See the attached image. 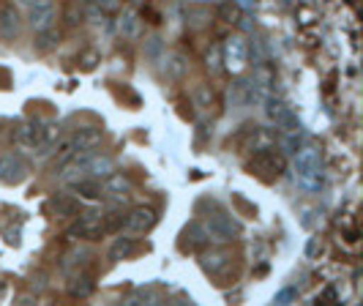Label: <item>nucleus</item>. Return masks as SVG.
Segmentation results:
<instances>
[{
	"label": "nucleus",
	"mask_w": 363,
	"mask_h": 306,
	"mask_svg": "<svg viewBox=\"0 0 363 306\" xmlns=\"http://www.w3.org/2000/svg\"><path fill=\"white\" fill-rule=\"evenodd\" d=\"M295 173H298L301 189L320 192V186H323V156H320V148L306 145V148L295 151Z\"/></svg>",
	"instance_id": "1"
},
{
	"label": "nucleus",
	"mask_w": 363,
	"mask_h": 306,
	"mask_svg": "<svg viewBox=\"0 0 363 306\" xmlns=\"http://www.w3.org/2000/svg\"><path fill=\"white\" fill-rule=\"evenodd\" d=\"M202 233H205V238H211L216 244H230V241H235L238 235H240V222L233 219L230 214H221L218 211V214L205 219Z\"/></svg>",
	"instance_id": "2"
},
{
	"label": "nucleus",
	"mask_w": 363,
	"mask_h": 306,
	"mask_svg": "<svg viewBox=\"0 0 363 306\" xmlns=\"http://www.w3.org/2000/svg\"><path fill=\"white\" fill-rule=\"evenodd\" d=\"M284 167H287V162H284V153H281V151H276V148L257 151L255 159L249 162V170H252V173H257L259 178H265V180L279 178V175L284 173Z\"/></svg>",
	"instance_id": "3"
},
{
	"label": "nucleus",
	"mask_w": 363,
	"mask_h": 306,
	"mask_svg": "<svg viewBox=\"0 0 363 306\" xmlns=\"http://www.w3.org/2000/svg\"><path fill=\"white\" fill-rule=\"evenodd\" d=\"M265 118L276 124V129H281V131H301V121L295 118V112L281 99L265 96Z\"/></svg>",
	"instance_id": "4"
},
{
	"label": "nucleus",
	"mask_w": 363,
	"mask_h": 306,
	"mask_svg": "<svg viewBox=\"0 0 363 306\" xmlns=\"http://www.w3.org/2000/svg\"><path fill=\"white\" fill-rule=\"evenodd\" d=\"M104 233H107L104 230V214H99V211L82 214L69 227V238H82V241H99Z\"/></svg>",
	"instance_id": "5"
},
{
	"label": "nucleus",
	"mask_w": 363,
	"mask_h": 306,
	"mask_svg": "<svg viewBox=\"0 0 363 306\" xmlns=\"http://www.w3.org/2000/svg\"><path fill=\"white\" fill-rule=\"evenodd\" d=\"M246 60H249V47L243 38H227L224 47H221V63L230 69L233 74H240L246 69Z\"/></svg>",
	"instance_id": "6"
},
{
	"label": "nucleus",
	"mask_w": 363,
	"mask_h": 306,
	"mask_svg": "<svg viewBox=\"0 0 363 306\" xmlns=\"http://www.w3.org/2000/svg\"><path fill=\"white\" fill-rule=\"evenodd\" d=\"M30 167L19 153H0V180L3 183H22L28 178Z\"/></svg>",
	"instance_id": "7"
},
{
	"label": "nucleus",
	"mask_w": 363,
	"mask_h": 306,
	"mask_svg": "<svg viewBox=\"0 0 363 306\" xmlns=\"http://www.w3.org/2000/svg\"><path fill=\"white\" fill-rule=\"evenodd\" d=\"M41 137H44V124L41 121H25L14 131V143L22 151H36L41 145Z\"/></svg>",
	"instance_id": "8"
},
{
	"label": "nucleus",
	"mask_w": 363,
	"mask_h": 306,
	"mask_svg": "<svg viewBox=\"0 0 363 306\" xmlns=\"http://www.w3.org/2000/svg\"><path fill=\"white\" fill-rule=\"evenodd\" d=\"M101 197H109L115 202H123V200L131 197V180L123 175V173H112L107 178H101Z\"/></svg>",
	"instance_id": "9"
},
{
	"label": "nucleus",
	"mask_w": 363,
	"mask_h": 306,
	"mask_svg": "<svg viewBox=\"0 0 363 306\" xmlns=\"http://www.w3.org/2000/svg\"><path fill=\"white\" fill-rule=\"evenodd\" d=\"M118 33L126 38V41H137V38L143 36V17L134 9L121 11V17H118Z\"/></svg>",
	"instance_id": "10"
},
{
	"label": "nucleus",
	"mask_w": 363,
	"mask_h": 306,
	"mask_svg": "<svg viewBox=\"0 0 363 306\" xmlns=\"http://www.w3.org/2000/svg\"><path fill=\"white\" fill-rule=\"evenodd\" d=\"M126 227L131 233H147V230H153V227H156V211H153V208H145V205L134 208L126 217Z\"/></svg>",
	"instance_id": "11"
},
{
	"label": "nucleus",
	"mask_w": 363,
	"mask_h": 306,
	"mask_svg": "<svg viewBox=\"0 0 363 306\" xmlns=\"http://www.w3.org/2000/svg\"><path fill=\"white\" fill-rule=\"evenodd\" d=\"M69 143H72L74 153H79V151H93L96 145L101 143V129H96V126L79 129V131H74L72 137H69Z\"/></svg>",
	"instance_id": "12"
},
{
	"label": "nucleus",
	"mask_w": 363,
	"mask_h": 306,
	"mask_svg": "<svg viewBox=\"0 0 363 306\" xmlns=\"http://www.w3.org/2000/svg\"><path fill=\"white\" fill-rule=\"evenodd\" d=\"M30 25L33 31H44L55 25V3H33L30 6Z\"/></svg>",
	"instance_id": "13"
},
{
	"label": "nucleus",
	"mask_w": 363,
	"mask_h": 306,
	"mask_svg": "<svg viewBox=\"0 0 363 306\" xmlns=\"http://www.w3.org/2000/svg\"><path fill=\"white\" fill-rule=\"evenodd\" d=\"M19 28H22L19 11L14 6H6V9L0 11V38H17Z\"/></svg>",
	"instance_id": "14"
},
{
	"label": "nucleus",
	"mask_w": 363,
	"mask_h": 306,
	"mask_svg": "<svg viewBox=\"0 0 363 306\" xmlns=\"http://www.w3.org/2000/svg\"><path fill=\"white\" fill-rule=\"evenodd\" d=\"M115 173V162L109 159V156H101V153H93L91 162H88V178H107V175H112Z\"/></svg>",
	"instance_id": "15"
},
{
	"label": "nucleus",
	"mask_w": 363,
	"mask_h": 306,
	"mask_svg": "<svg viewBox=\"0 0 363 306\" xmlns=\"http://www.w3.org/2000/svg\"><path fill=\"white\" fill-rule=\"evenodd\" d=\"M57 44H60V31L55 25L52 28H44V31H36V41H33L36 53H52Z\"/></svg>",
	"instance_id": "16"
},
{
	"label": "nucleus",
	"mask_w": 363,
	"mask_h": 306,
	"mask_svg": "<svg viewBox=\"0 0 363 306\" xmlns=\"http://www.w3.org/2000/svg\"><path fill=\"white\" fill-rule=\"evenodd\" d=\"M74 186V192L79 195V200H101V183L96 178H79V180H74L72 183Z\"/></svg>",
	"instance_id": "17"
},
{
	"label": "nucleus",
	"mask_w": 363,
	"mask_h": 306,
	"mask_svg": "<svg viewBox=\"0 0 363 306\" xmlns=\"http://www.w3.org/2000/svg\"><path fill=\"white\" fill-rule=\"evenodd\" d=\"M93 290H96V282H93L91 276H74L72 282H69V295L72 298H91Z\"/></svg>",
	"instance_id": "18"
},
{
	"label": "nucleus",
	"mask_w": 363,
	"mask_h": 306,
	"mask_svg": "<svg viewBox=\"0 0 363 306\" xmlns=\"http://www.w3.org/2000/svg\"><path fill=\"white\" fill-rule=\"evenodd\" d=\"M50 208H52L55 217H77L79 202H77L74 197H66V195H57V197L50 202Z\"/></svg>",
	"instance_id": "19"
},
{
	"label": "nucleus",
	"mask_w": 363,
	"mask_h": 306,
	"mask_svg": "<svg viewBox=\"0 0 363 306\" xmlns=\"http://www.w3.org/2000/svg\"><path fill=\"white\" fill-rule=\"evenodd\" d=\"M137 241L134 238H118L115 244H112V249H109V257L112 260H128L131 254H137Z\"/></svg>",
	"instance_id": "20"
},
{
	"label": "nucleus",
	"mask_w": 363,
	"mask_h": 306,
	"mask_svg": "<svg viewBox=\"0 0 363 306\" xmlns=\"http://www.w3.org/2000/svg\"><path fill=\"white\" fill-rule=\"evenodd\" d=\"M183 72H186V58H183V55L169 53L164 58V74H167V77H181Z\"/></svg>",
	"instance_id": "21"
},
{
	"label": "nucleus",
	"mask_w": 363,
	"mask_h": 306,
	"mask_svg": "<svg viewBox=\"0 0 363 306\" xmlns=\"http://www.w3.org/2000/svg\"><path fill=\"white\" fill-rule=\"evenodd\" d=\"M218 17L224 19V22H233V25H235V22L243 19V11H240V6H238V3L227 0V3H221V6H218Z\"/></svg>",
	"instance_id": "22"
},
{
	"label": "nucleus",
	"mask_w": 363,
	"mask_h": 306,
	"mask_svg": "<svg viewBox=\"0 0 363 306\" xmlns=\"http://www.w3.org/2000/svg\"><path fill=\"white\" fill-rule=\"evenodd\" d=\"M88 257H91L88 249H72V252L66 254V260H63V271H72V268H77V266H85Z\"/></svg>",
	"instance_id": "23"
},
{
	"label": "nucleus",
	"mask_w": 363,
	"mask_h": 306,
	"mask_svg": "<svg viewBox=\"0 0 363 306\" xmlns=\"http://www.w3.org/2000/svg\"><path fill=\"white\" fill-rule=\"evenodd\" d=\"M123 224H126V217H123L121 211H109V214H104V230H107V233H118Z\"/></svg>",
	"instance_id": "24"
},
{
	"label": "nucleus",
	"mask_w": 363,
	"mask_h": 306,
	"mask_svg": "<svg viewBox=\"0 0 363 306\" xmlns=\"http://www.w3.org/2000/svg\"><path fill=\"white\" fill-rule=\"evenodd\" d=\"M194 99H197V104H200V107H211V104H213V96H211V90L205 88V85H197Z\"/></svg>",
	"instance_id": "25"
},
{
	"label": "nucleus",
	"mask_w": 363,
	"mask_h": 306,
	"mask_svg": "<svg viewBox=\"0 0 363 306\" xmlns=\"http://www.w3.org/2000/svg\"><path fill=\"white\" fill-rule=\"evenodd\" d=\"M208 69H211V72H218V69H221V50H218V47L208 50Z\"/></svg>",
	"instance_id": "26"
},
{
	"label": "nucleus",
	"mask_w": 363,
	"mask_h": 306,
	"mask_svg": "<svg viewBox=\"0 0 363 306\" xmlns=\"http://www.w3.org/2000/svg\"><path fill=\"white\" fill-rule=\"evenodd\" d=\"M134 301H150V304H159V293H153V290H140V293L134 295Z\"/></svg>",
	"instance_id": "27"
},
{
	"label": "nucleus",
	"mask_w": 363,
	"mask_h": 306,
	"mask_svg": "<svg viewBox=\"0 0 363 306\" xmlns=\"http://www.w3.org/2000/svg\"><path fill=\"white\" fill-rule=\"evenodd\" d=\"M101 11H118L121 9V0H93Z\"/></svg>",
	"instance_id": "28"
},
{
	"label": "nucleus",
	"mask_w": 363,
	"mask_h": 306,
	"mask_svg": "<svg viewBox=\"0 0 363 306\" xmlns=\"http://www.w3.org/2000/svg\"><path fill=\"white\" fill-rule=\"evenodd\" d=\"M290 298H292V290H284V293H279V298H276V301L281 304V301H290Z\"/></svg>",
	"instance_id": "29"
},
{
	"label": "nucleus",
	"mask_w": 363,
	"mask_h": 306,
	"mask_svg": "<svg viewBox=\"0 0 363 306\" xmlns=\"http://www.w3.org/2000/svg\"><path fill=\"white\" fill-rule=\"evenodd\" d=\"M33 3H52V0H30V6H33Z\"/></svg>",
	"instance_id": "30"
},
{
	"label": "nucleus",
	"mask_w": 363,
	"mask_h": 306,
	"mask_svg": "<svg viewBox=\"0 0 363 306\" xmlns=\"http://www.w3.org/2000/svg\"><path fill=\"white\" fill-rule=\"evenodd\" d=\"M131 3H145V0H131Z\"/></svg>",
	"instance_id": "31"
},
{
	"label": "nucleus",
	"mask_w": 363,
	"mask_h": 306,
	"mask_svg": "<svg viewBox=\"0 0 363 306\" xmlns=\"http://www.w3.org/2000/svg\"><path fill=\"white\" fill-rule=\"evenodd\" d=\"M194 3H205V0H194Z\"/></svg>",
	"instance_id": "32"
},
{
	"label": "nucleus",
	"mask_w": 363,
	"mask_h": 306,
	"mask_svg": "<svg viewBox=\"0 0 363 306\" xmlns=\"http://www.w3.org/2000/svg\"><path fill=\"white\" fill-rule=\"evenodd\" d=\"M0 293H3V285H0Z\"/></svg>",
	"instance_id": "33"
}]
</instances>
